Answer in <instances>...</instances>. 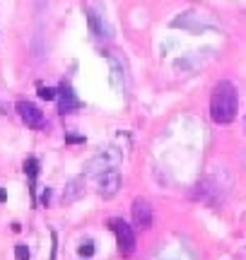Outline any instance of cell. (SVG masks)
Returning <instances> with one entry per match:
<instances>
[{
	"label": "cell",
	"mask_w": 246,
	"mask_h": 260,
	"mask_svg": "<svg viewBox=\"0 0 246 260\" xmlns=\"http://www.w3.org/2000/svg\"><path fill=\"white\" fill-rule=\"evenodd\" d=\"M237 106H239V96H237L234 84L232 82L215 84L212 96H210V116H212V121L220 123V125L234 121V116H237Z\"/></svg>",
	"instance_id": "6da1fadb"
},
{
	"label": "cell",
	"mask_w": 246,
	"mask_h": 260,
	"mask_svg": "<svg viewBox=\"0 0 246 260\" xmlns=\"http://www.w3.org/2000/svg\"><path fill=\"white\" fill-rule=\"evenodd\" d=\"M111 232L116 234V243H118V253L121 255H133L135 253V234L128 224L123 222V219H111Z\"/></svg>",
	"instance_id": "7a4b0ae2"
},
{
	"label": "cell",
	"mask_w": 246,
	"mask_h": 260,
	"mask_svg": "<svg viewBox=\"0 0 246 260\" xmlns=\"http://www.w3.org/2000/svg\"><path fill=\"white\" fill-rule=\"evenodd\" d=\"M17 113H19V118L27 123L29 128H44V113L39 111L37 106L32 102H17Z\"/></svg>",
	"instance_id": "3957f363"
},
{
	"label": "cell",
	"mask_w": 246,
	"mask_h": 260,
	"mask_svg": "<svg viewBox=\"0 0 246 260\" xmlns=\"http://www.w3.org/2000/svg\"><path fill=\"white\" fill-rule=\"evenodd\" d=\"M133 222H135V226L138 229H150L152 226V210L150 205L145 203V200H135L133 203Z\"/></svg>",
	"instance_id": "277c9868"
},
{
	"label": "cell",
	"mask_w": 246,
	"mask_h": 260,
	"mask_svg": "<svg viewBox=\"0 0 246 260\" xmlns=\"http://www.w3.org/2000/svg\"><path fill=\"white\" fill-rule=\"evenodd\" d=\"M118 183H121V181H118V171L111 169V171H106L104 178L99 181V193L104 195V198H114L116 190H118Z\"/></svg>",
	"instance_id": "5b68a950"
},
{
	"label": "cell",
	"mask_w": 246,
	"mask_h": 260,
	"mask_svg": "<svg viewBox=\"0 0 246 260\" xmlns=\"http://www.w3.org/2000/svg\"><path fill=\"white\" fill-rule=\"evenodd\" d=\"M77 109V99L70 87H63L60 89V113H70Z\"/></svg>",
	"instance_id": "8992f818"
},
{
	"label": "cell",
	"mask_w": 246,
	"mask_h": 260,
	"mask_svg": "<svg viewBox=\"0 0 246 260\" xmlns=\"http://www.w3.org/2000/svg\"><path fill=\"white\" fill-rule=\"evenodd\" d=\"M24 171H27L29 178L34 181V178H37V171H39V161H37V159H34V157H29L27 161H24Z\"/></svg>",
	"instance_id": "52a82bcc"
},
{
	"label": "cell",
	"mask_w": 246,
	"mask_h": 260,
	"mask_svg": "<svg viewBox=\"0 0 246 260\" xmlns=\"http://www.w3.org/2000/svg\"><path fill=\"white\" fill-rule=\"evenodd\" d=\"M15 260H29V248L24 243H17V246H15Z\"/></svg>",
	"instance_id": "ba28073f"
},
{
	"label": "cell",
	"mask_w": 246,
	"mask_h": 260,
	"mask_svg": "<svg viewBox=\"0 0 246 260\" xmlns=\"http://www.w3.org/2000/svg\"><path fill=\"white\" fill-rule=\"evenodd\" d=\"M39 96L46 99V102H53L58 94H56V89H51V87H39Z\"/></svg>",
	"instance_id": "9c48e42d"
},
{
	"label": "cell",
	"mask_w": 246,
	"mask_h": 260,
	"mask_svg": "<svg viewBox=\"0 0 246 260\" xmlns=\"http://www.w3.org/2000/svg\"><path fill=\"white\" fill-rule=\"evenodd\" d=\"M77 253H80V255H85V258L95 255V243H92V241H85L82 246H80V248H77Z\"/></svg>",
	"instance_id": "30bf717a"
},
{
	"label": "cell",
	"mask_w": 246,
	"mask_h": 260,
	"mask_svg": "<svg viewBox=\"0 0 246 260\" xmlns=\"http://www.w3.org/2000/svg\"><path fill=\"white\" fill-rule=\"evenodd\" d=\"M8 200V190L5 188H0V203H5Z\"/></svg>",
	"instance_id": "8fae6325"
}]
</instances>
